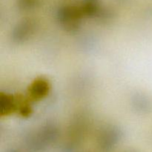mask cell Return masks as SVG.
<instances>
[{
	"instance_id": "obj_6",
	"label": "cell",
	"mask_w": 152,
	"mask_h": 152,
	"mask_svg": "<svg viewBox=\"0 0 152 152\" xmlns=\"http://www.w3.org/2000/svg\"><path fill=\"white\" fill-rule=\"evenodd\" d=\"M132 106L137 112L141 114L148 113L152 109V102L145 94H136L132 99Z\"/></svg>"
},
{
	"instance_id": "obj_7",
	"label": "cell",
	"mask_w": 152,
	"mask_h": 152,
	"mask_svg": "<svg viewBox=\"0 0 152 152\" xmlns=\"http://www.w3.org/2000/svg\"><path fill=\"white\" fill-rule=\"evenodd\" d=\"M16 108V102L12 95L1 94L0 95V113L1 116L11 114Z\"/></svg>"
},
{
	"instance_id": "obj_5",
	"label": "cell",
	"mask_w": 152,
	"mask_h": 152,
	"mask_svg": "<svg viewBox=\"0 0 152 152\" xmlns=\"http://www.w3.org/2000/svg\"><path fill=\"white\" fill-rule=\"evenodd\" d=\"M50 84L44 78H38L34 80L29 88V94L34 99H41L48 94Z\"/></svg>"
},
{
	"instance_id": "obj_2",
	"label": "cell",
	"mask_w": 152,
	"mask_h": 152,
	"mask_svg": "<svg viewBox=\"0 0 152 152\" xmlns=\"http://www.w3.org/2000/svg\"><path fill=\"white\" fill-rule=\"evenodd\" d=\"M83 16L80 7L74 5L64 6L59 8L57 12L58 21L68 31L77 30Z\"/></svg>"
},
{
	"instance_id": "obj_8",
	"label": "cell",
	"mask_w": 152,
	"mask_h": 152,
	"mask_svg": "<svg viewBox=\"0 0 152 152\" xmlns=\"http://www.w3.org/2000/svg\"><path fill=\"white\" fill-rule=\"evenodd\" d=\"M80 8L84 16H96L100 10L99 1V0H83Z\"/></svg>"
},
{
	"instance_id": "obj_9",
	"label": "cell",
	"mask_w": 152,
	"mask_h": 152,
	"mask_svg": "<svg viewBox=\"0 0 152 152\" xmlns=\"http://www.w3.org/2000/svg\"><path fill=\"white\" fill-rule=\"evenodd\" d=\"M39 0H19L18 5L22 10H31L38 4Z\"/></svg>"
},
{
	"instance_id": "obj_3",
	"label": "cell",
	"mask_w": 152,
	"mask_h": 152,
	"mask_svg": "<svg viewBox=\"0 0 152 152\" xmlns=\"http://www.w3.org/2000/svg\"><path fill=\"white\" fill-rule=\"evenodd\" d=\"M123 137L121 129L116 126H108L102 129L97 137L98 148L102 152H110L120 143Z\"/></svg>"
},
{
	"instance_id": "obj_10",
	"label": "cell",
	"mask_w": 152,
	"mask_h": 152,
	"mask_svg": "<svg viewBox=\"0 0 152 152\" xmlns=\"http://www.w3.org/2000/svg\"><path fill=\"white\" fill-rule=\"evenodd\" d=\"M6 152H20V151H18V150L16 149H13V148H12V149L8 150V151H7Z\"/></svg>"
},
{
	"instance_id": "obj_11",
	"label": "cell",
	"mask_w": 152,
	"mask_h": 152,
	"mask_svg": "<svg viewBox=\"0 0 152 152\" xmlns=\"http://www.w3.org/2000/svg\"><path fill=\"white\" fill-rule=\"evenodd\" d=\"M128 152H137V151H128Z\"/></svg>"
},
{
	"instance_id": "obj_4",
	"label": "cell",
	"mask_w": 152,
	"mask_h": 152,
	"mask_svg": "<svg viewBox=\"0 0 152 152\" xmlns=\"http://www.w3.org/2000/svg\"><path fill=\"white\" fill-rule=\"evenodd\" d=\"M36 24L33 19H23L15 26L12 31V39L16 43H22L30 38L34 33Z\"/></svg>"
},
{
	"instance_id": "obj_1",
	"label": "cell",
	"mask_w": 152,
	"mask_h": 152,
	"mask_svg": "<svg viewBox=\"0 0 152 152\" xmlns=\"http://www.w3.org/2000/svg\"><path fill=\"white\" fill-rule=\"evenodd\" d=\"M59 138V130L56 125L48 123L35 134L29 135L25 140V146L28 152H43Z\"/></svg>"
}]
</instances>
